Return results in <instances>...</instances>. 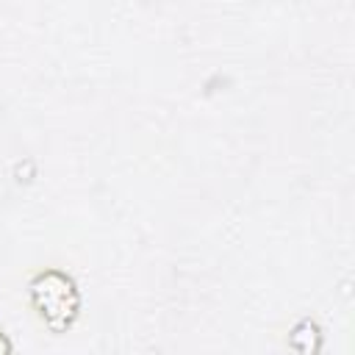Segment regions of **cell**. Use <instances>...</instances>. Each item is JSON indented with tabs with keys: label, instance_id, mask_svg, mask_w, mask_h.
I'll return each instance as SVG.
<instances>
[{
	"label": "cell",
	"instance_id": "cell-3",
	"mask_svg": "<svg viewBox=\"0 0 355 355\" xmlns=\"http://www.w3.org/2000/svg\"><path fill=\"white\" fill-rule=\"evenodd\" d=\"M11 349H14V347H11V341H8V336H6L3 330H0V355H8Z\"/></svg>",
	"mask_w": 355,
	"mask_h": 355
},
{
	"label": "cell",
	"instance_id": "cell-2",
	"mask_svg": "<svg viewBox=\"0 0 355 355\" xmlns=\"http://www.w3.org/2000/svg\"><path fill=\"white\" fill-rule=\"evenodd\" d=\"M288 347L294 349V352H302V355H313V352H319L322 349V327H319V322L316 319H311V316H302V319H297L294 324H291V330H288Z\"/></svg>",
	"mask_w": 355,
	"mask_h": 355
},
{
	"label": "cell",
	"instance_id": "cell-1",
	"mask_svg": "<svg viewBox=\"0 0 355 355\" xmlns=\"http://www.w3.org/2000/svg\"><path fill=\"white\" fill-rule=\"evenodd\" d=\"M28 302L50 333H67L80 316V288L64 269L44 266L28 280Z\"/></svg>",
	"mask_w": 355,
	"mask_h": 355
}]
</instances>
